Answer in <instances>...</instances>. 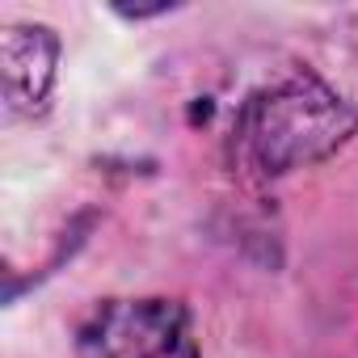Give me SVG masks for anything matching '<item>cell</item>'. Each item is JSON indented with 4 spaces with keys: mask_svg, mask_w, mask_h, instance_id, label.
Here are the masks:
<instances>
[{
    "mask_svg": "<svg viewBox=\"0 0 358 358\" xmlns=\"http://www.w3.org/2000/svg\"><path fill=\"white\" fill-rule=\"evenodd\" d=\"M59 43L47 26H9L0 34V76H5V106L17 118L47 110L55 85Z\"/></svg>",
    "mask_w": 358,
    "mask_h": 358,
    "instance_id": "cell-3",
    "label": "cell"
},
{
    "mask_svg": "<svg viewBox=\"0 0 358 358\" xmlns=\"http://www.w3.org/2000/svg\"><path fill=\"white\" fill-rule=\"evenodd\" d=\"M358 131V114L316 76H287L253 93L232 131V156L253 177H282L291 169L333 156Z\"/></svg>",
    "mask_w": 358,
    "mask_h": 358,
    "instance_id": "cell-1",
    "label": "cell"
},
{
    "mask_svg": "<svg viewBox=\"0 0 358 358\" xmlns=\"http://www.w3.org/2000/svg\"><path fill=\"white\" fill-rule=\"evenodd\" d=\"M80 358H199L190 312L177 299H110L76 329Z\"/></svg>",
    "mask_w": 358,
    "mask_h": 358,
    "instance_id": "cell-2",
    "label": "cell"
},
{
    "mask_svg": "<svg viewBox=\"0 0 358 358\" xmlns=\"http://www.w3.org/2000/svg\"><path fill=\"white\" fill-rule=\"evenodd\" d=\"M169 5H118V13L127 17H152V13H164Z\"/></svg>",
    "mask_w": 358,
    "mask_h": 358,
    "instance_id": "cell-4",
    "label": "cell"
}]
</instances>
